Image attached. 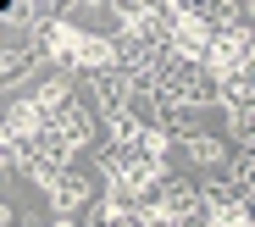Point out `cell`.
<instances>
[{
	"label": "cell",
	"instance_id": "7a4b0ae2",
	"mask_svg": "<svg viewBox=\"0 0 255 227\" xmlns=\"http://www.w3.org/2000/svg\"><path fill=\"white\" fill-rule=\"evenodd\" d=\"M50 205L61 211V222H72V211H89V177H83V172H67L61 183L50 189Z\"/></svg>",
	"mask_w": 255,
	"mask_h": 227
},
{
	"label": "cell",
	"instance_id": "6da1fadb",
	"mask_svg": "<svg viewBox=\"0 0 255 227\" xmlns=\"http://www.w3.org/2000/svg\"><path fill=\"white\" fill-rule=\"evenodd\" d=\"M150 216H166V222H200V216H205V194L189 183V177H161V189L150 194Z\"/></svg>",
	"mask_w": 255,
	"mask_h": 227
},
{
	"label": "cell",
	"instance_id": "5b68a950",
	"mask_svg": "<svg viewBox=\"0 0 255 227\" xmlns=\"http://www.w3.org/2000/svg\"><path fill=\"white\" fill-rule=\"evenodd\" d=\"M244 11H250V22H255V6H244Z\"/></svg>",
	"mask_w": 255,
	"mask_h": 227
},
{
	"label": "cell",
	"instance_id": "277c9868",
	"mask_svg": "<svg viewBox=\"0 0 255 227\" xmlns=\"http://www.w3.org/2000/svg\"><path fill=\"white\" fill-rule=\"evenodd\" d=\"M233 177H239V189L255 200V150H239L233 155Z\"/></svg>",
	"mask_w": 255,
	"mask_h": 227
},
{
	"label": "cell",
	"instance_id": "3957f363",
	"mask_svg": "<svg viewBox=\"0 0 255 227\" xmlns=\"http://www.w3.org/2000/svg\"><path fill=\"white\" fill-rule=\"evenodd\" d=\"M183 155H189L194 166H205V172H228V166H233L228 150H222L217 139H205V133H183Z\"/></svg>",
	"mask_w": 255,
	"mask_h": 227
}]
</instances>
